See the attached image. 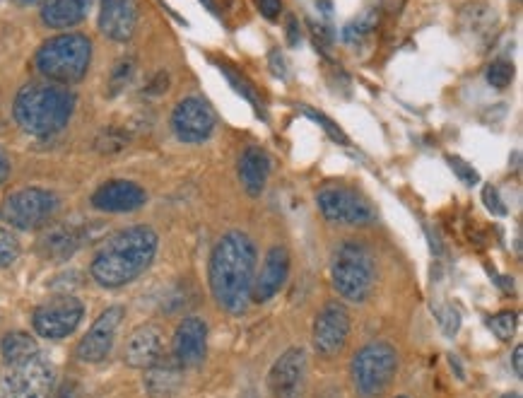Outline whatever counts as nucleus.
I'll list each match as a JSON object with an SVG mask.
<instances>
[{
	"mask_svg": "<svg viewBox=\"0 0 523 398\" xmlns=\"http://www.w3.org/2000/svg\"><path fill=\"white\" fill-rule=\"evenodd\" d=\"M210 290L229 314H242L251 302L256 280V244L249 234L227 232L210 254Z\"/></svg>",
	"mask_w": 523,
	"mask_h": 398,
	"instance_id": "1",
	"label": "nucleus"
},
{
	"mask_svg": "<svg viewBox=\"0 0 523 398\" xmlns=\"http://www.w3.org/2000/svg\"><path fill=\"white\" fill-rule=\"evenodd\" d=\"M160 239L148 225H135L116 232L94 254L90 273L102 288H123L152 266Z\"/></svg>",
	"mask_w": 523,
	"mask_h": 398,
	"instance_id": "2",
	"label": "nucleus"
},
{
	"mask_svg": "<svg viewBox=\"0 0 523 398\" xmlns=\"http://www.w3.org/2000/svg\"><path fill=\"white\" fill-rule=\"evenodd\" d=\"M75 111V95L68 87L34 83L17 92L13 116L22 131L37 138L63 131Z\"/></svg>",
	"mask_w": 523,
	"mask_h": 398,
	"instance_id": "3",
	"label": "nucleus"
},
{
	"mask_svg": "<svg viewBox=\"0 0 523 398\" xmlns=\"http://www.w3.org/2000/svg\"><path fill=\"white\" fill-rule=\"evenodd\" d=\"M90 61L92 42L78 32L58 34V37L41 44L37 56H34V66H37L41 78L56 85L78 83L85 78Z\"/></svg>",
	"mask_w": 523,
	"mask_h": 398,
	"instance_id": "4",
	"label": "nucleus"
},
{
	"mask_svg": "<svg viewBox=\"0 0 523 398\" xmlns=\"http://www.w3.org/2000/svg\"><path fill=\"white\" fill-rule=\"evenodd\" d=\"M333 288L348 302H364L374 290L376 268L372 251L360 242H345L336 251L331 268Z\"/></svg>",
	"mask_w": 523,
	"mask_h": 398,
	"instance_id": "5",
	"label": "nucleus"
},
{
	"mask_svg": "<svg viewBox=\"0 0 523 398\" xmlns=\"http://www.w3.org/2000/svg\"><path fill=\"white\" fill-rule=\"evenodd\" d=\"M398 372L396 348L384 341L367 343L352 357V382L362 398H379Z\"/></svg>",
	"mask_w": 523,
	"mask_h": 398,
	"instance_id": "6",
	"label": "nucleus"
},
{
	"mask_svg": "<svg viewBox=\"0 0 523 398\" xmlns=\"http://www.w3.org/2000/svg\"><path fill=\"white\" fill-rule=\"evenodd\" d=\"M58 206H61V201L54 191L29 186V189L10 193L0 203V220L20 232H34L54 218Z\"/></svg>",
	"mask_w": 523,
	"mask_h": 398,
	"instance_id": "7",
	"label": "nucleus"
},
{
	"mask_svg": "<svg viewBox=\"0 0 523 398\" xmlns=\"http://www.w3.org/2000/svg\"><path fill=\"white\" fill-rule=\"evenodd\" d=\"M56 384V367L41 353L5 365L0 372V398H49Z\"/></svg>",
	"mask_w": 523,
	"mask_h": 398,
	"instance_id": "8",
	"label": "nucleus"
},
{
	"mask_svg": "<svg viewBox=\"0 0 523 398\" xmlns=\"http://www.w3.org/2000/svg\"><path fill=\"white\" fill-rule=\"evenodd\" d=\"M316 206L321 215L333 225L348 227H367L376 220L374 208L364 201L360 193L343 189V186H326L316 196Z\"/></svg>",
	"mask_w": 523,
	"mask_h": 398,
	"instance_id": "9",
	"label": "nucleus"
},
{
	"mask_svg": "<svg viewBox=\"0 0 523 398\" xmlns=\"http://www.w3.org/2000/svg\"><path fill=\"white\" fill-rule=\"evenodd\" d=\"M82 316H85V304L73 295H58L54 300L44 302L34 309L32 326L41 338L49 341H61L80 326Z\"/></svg>",
	"mask_w": 523,
	"mask_h": 398,
	"instance_id": "10",
	"label": "nucleus"
},
{
	"mask_svg": "<svg viewBox=\"0 0 523 398\" xmlns=\"http://www.w3.org/2000/svg\"><path fill=\"white\" fill-rule=\"evenodd\" d=\"M172 128L181 143L196 145L213 136L215 114L210 104L201 97H186L176 104L172 114Z\"/></svg>",
	"mask_w": 523,
	"mask_h": 398,
	"instance_id": "11",
	"label": "nucleus"
},
{
	"mask_svg": "<svg viewBox=\"0 0 523 398\" xmlns=\"http://www.w3.org/2000/svg\"><path fill=\"white\" fill-rule=\"evenodd\" d=\"M350 336V314L343 304L331 302L321 309L314 321V348L323 357L338 355Z\"/></svg>",
	"mask_w": 523,
	"mask_h": 398,
	"instance_id": "12",
	"label": "nucleus"
},
{
	"mask_svg": "<svg viewBox=\"0 0 523 398\" xmlns=\"http://www.w3.org/2000/svg\"><path fill=\"white\" fill-rule=\"evenodd\" d=\"M123 307H109L107 312L99 314V319L90 326V331L82 336V341L78 343V360L90 362V365H97V362L107 360V355L111 353L116 341V333H119V326L123 321Z\"/></svg>",
	"mask_w": 523,
	"mask_h": 398,
	"instance_id": "13",
	"label": "nucleus"
},
{
	"mask_svg": "<svg viewBox=\"0 0 523 398\" xmlns=\"http://www.w3.org/2000/svg\"><path fill=\"white\" fill-rule=\"evenodd\" d=\"M307 377V353L302 348H290L275 360L268 374L270 394L275 398H297Z\"/></svg>",
	"mask_w": 523,
	"mask_h": 398,
	"instance_id": "14",
	"label": "nucleus"
},
{
	"mask_svg": "<svg viewBox=\"0 0 523 398\" xmlns=\"http://www.w3.org/2000/svg\"><path fill=\"white\" fill-rule=\"evenodd\" d=\"M145 201H148V193L143 186L128 179L107 181L92 193V206L102 213H131V210L143 208Z\"/></svg>",
	"mask_w": 523,
	"mask_h": 398,
	"instance_id": "15",
	"label": "nucleus"
},
{
	"mask_svg": "<svg viewBox=\"0 0 523 398\" xmlns=\"http://www.w3.org/2000/svg\"><path fill=\"white\" fill-rule=\"evenodd\" d=\"M138 27V0H102L99 29L111 42L126 44Z\"/></svg>",
	"mask_w": 523,
	"mask_h": 398,
	"instance_id": "16",
	"label": "nucleus"
},
{
	"mask_svg": "<svg viewBox=\"0 0 523 398\" xmlns=\"http://www.w3.org/2000/svg\"><path fill=\"white\" fill-rule=\"evenodd\" d=\"M208 353V326L198 316H188L179 324L174 336V360L181 367H196Z\"/></svg>",
	"mask_w": 523,
	"mask_h": 398,
	"instance_id": "17",
	"label": "nucleus"
},
{
	"mask_svg": "<svg viewBox=\"0 0 523 398\" xmlns=\"http://www.w3.org/2000/svg\"><path fill=\"white\" fill-rule=\"evenodd\" d=\"M123 360L133 370H150L152 365L162 360V331L160 326L145 324L138 326L128 338Z\"/></svg>",
	"mask_w": 523,
	"mask_h": 398,
	"instance_id": "18",
	"label": "nucleus"
},
{
	"mask_svg": "<svg viewBox=\"0 0 523 398\" xmlns=\"http://www.w3.org/2000/svg\"><path fill=\"white\" fill-rule=\"evenodd\" d=\"M287 275H290V254L285 247H273L268 251L266 261H263L261 275L254 280V297L256 302H268L273 300L278 292L285 288Z\"/></svg>",
	"mask_w": 523,
	"mask_h": 398,
	"instance_id": "19",
	"label": "nucleus"
},
{
	"mask_svg": "<svg viewBox=\"0 0 523 398\" xmlns=\"http://www.w3.org/2000/svg\"><path fill=\"white\" fill-rule=\"evenodd\" d=\"M92 8V0H46L41 20L51 29H68L80 25Z\"/></svg>",
	"mask_w": 523,
	"mask_h": 398,
	"instance_id": "20",
	"label": "nucleus"
},
{
	"mask_svg": "<svg viewBox=\"0 0 523 398\" xmlns=\"http://www.w3.org/2000/svg\"><path fill=\"white\" fill-rule=\"evenodd\" d=\"M268 174H270V157L266 152L261 148L246 150L242 155V162H239V179H242V186L249 196L258 198L263 191H266Z\"/></svg>",
	"mask_w": 523,
	"mask_h": 398,
	"instance_id": "21",
	"label": "nucleus"
},
{
	"mask_svg": "<svg viewBox=\"0 0 523 398\" xmlns=\"http://www.w3.org/2000/svg\"><path fill=\"white\" fill-rule=\"evenodd\" d=\"M184 384V367L179 362H157L145 374V389L152 398H172Z\"/></svg>",
	"mask_w": 523,
	"mask_h": 398,
	"instance_id": "22",
	"label": "nucleus"
},
{
	"mask_svg": "<svg viewBox=\"0 0 523 398\" xmlns=\"http://www.w3.org/2000/svg\"><path fill=\"white\" fill-rule=\"evenodd\" d=\"M39 353V345L32 336L25 331H13L3 338L0 343V355H3L5 365H15V362L29 360L32 355Z\"/></svg>",
	"mask_w": 523,
	"mask_h": 398,
	"instance_id": "23",
	"label": "nucleus"
},
{
	"mask_svg": "<svg viewBox=\"0 0 523 398\" xmlns=\"http://www.w3.org/2000/svg\"><path fill=\"white\" fill-rule=\"evenodd\" d=\"M374 29H376V13L374 10H367V13L357 17V20H352L350 25H345V29H343L345 44H350V46L364 44L369 37H372Z\"/></svg>",
	"mask_w": 523,
	"mask_h": 398,
	"instance_id": "24",
	"label": "nucleus"
},
{
	"mask_svg": "<svg viewBox=\"0 0 523 398\" xmlns=\"http://www.w3.org/2000/svg\"><path fill=\"white\" fill-rule=\"evenodd\" d=\"M75 247H78V234L70 230H56L44 239L46 256H51V259H66L73 254Z\"/></svg>",
	"mask_w": 523,
	"mask_h": 398,
	"instance_id": "25",
	"label": "nucleus"
},
{
	"mask_svg": "<svg viewBox=\"0 0 523 398\" xmlns=\"http://www.w3.org/2000/svg\"><path fill=\"white\" fill-rule=\"evenodd\" d=\"M217 68H220L222 73H225V78L229 80V83H232L234 90H237L239 95H242V97L246 99V102H249L251 107L256 109V114H258V116H266V109H263V102H261V99H258V95H256V90H254V87L249 85V80L242 78V75H239L237 70H232V68H229L227 63H220V66H217Z\"/></svg>",
	"mask_w": 523,
	"mask_h": 398,
	"instance_id": "26",
	"label": "nucleus"
},
{
	"mask_svg": "<svg viewBox=\"0 0 523 398\" xmlns=\"http://www.w3.org/2000/svg\"><path fill=\"white\" fill-rule=\"evenodd\" d=\"M133 73H135V61H133V58H121V61L114 66V70H111L109 97H116V95H119V92L126 90V87L131 85Z\"/></svg>",
	"mask_w": 523,
	"mask_h": 398,
	"instance_id": "27",
	"label": "nucleus"
},
{
	"mask_svg": "<svg viewBox=\"0 0 523 398\" xmlns=\"http://www.w3.org/2000/svg\"><path fill=\"white\" fill-rule=\"evenodd\" d=\"M511 80H514V63L504 61V58H497V61L490 63V68H487V83L497 87V90H504V87L511 85Z\"/></svg>",
	"mask_w": 523,
	"mask_h": 398,
	"instance_id": "28",
	"label": "nucleus"
},
{
	"mask_svg": "<svg viewBox=\"0 0 523 398\" xmlns=\"http://www.w3.org/2000/svg\"><path fill=\"white\" fill-rule=\"evenodd\" d=\"M20 256V242L15 239V234L5 225H0V271L8 266H13Z\"/></svg>",
	"mask_w": 523,
	"mask_h": 398,
	"instance_id": "29",
	"label": "nucleus"
},
{
	"mask_svg": "<svg viewBox=\"0 0 523 398\" xmlns=\"http://www.w3.org/2000/svg\"><path fill=\"white\" fill-rule=\"evenodd\" d=\"M487 326H490L492 333H495L499 341H509V338L514 336V329H516V314L499 312L487 319Z\"/></svg>",
	"mask_w": 523,
	"mask_h": 398,
	"instance_id": "30",
	"label": "nucleus"
},
{
	"mask_svg": "<svg viewBox=\"0 0 523 398\" xmlns=\"http://www.w3.org/2000/svg\"><path fill=\"white\" fill-rule=\"evenodd\" d=\"M302 114L309 116L311 121H316V124H319V126L323 128V131H326L328 136H331L333 140H338L340 145H348V143H350L348 136H345V133L340 131V126L333 124V121L328 119V116L323 114V111H316V109H311V107H302Z\"/></svg>",
	"mask_w": 523,
	"mask_h": 398,
	"instance_id": "31",
	"label": "nucleus"
},
{
	"mask_svg": "<svg viewBox=\"0 0 523 398\" xmlns=\"http://www.w3.org/2000/svg\"><path fill=\"white\" fill-rule=\"evenodd\" d=\"M449 167L454 169L456 177L461 179L463 184H466V186H475V184H478V181H480V174L475 172V169L470 167L466 160H461V157H454V155H451V157H449Z\"/></svg>",
	"mask_w": 523,
	"mask_h": 398,
	"instance_id": "32",
	"label": "nucleus"
},
{
	"mask_svg": "<svg viewBox=\"0 0 523 398\" xmlns=\"http://www.w3.org/2000/svg\"><path fill=\"white\" fill-rule=\"evenodd\" d=\"M439 324H442V329H444L446 336H454V333L458 331V324H461V319H458L456 309H451V307L439 309Z\"/></svg>",
	"mask_w": 523,
	"mask_h": 398,
	"instance_id": "33",
	"label": "nucleus"
},
{
	"mask_svg": "<svg viewBox=\"0 0 523 398\" xmlns=\"http://www.w3.org/2000/svg\"><path fill=\"white\" fill-rule=\"evenodd\" d=\"M483 198H485L487 210H492V215H507V206L502 203V198H499L495 186H485Z\"/></svg>",
	"mask_w": 523,
	"mask_h": 398,
	"instance_id": "34",
	"label": "nucleus"
},
{
	"mask_svg": "<svg viewBox=\"0 0 523 398\" xmlns=\"http://www.w3.org/2000/svg\"><path fill=\"white\" fill-rule=\"evenodd\" d=\"M311 34H314L316 49L326 51L333 42V32L328 29V25H321V22H319V25H316V22H311Z\"/></svg>",
	"mask_w": 523,
	"mask_h": 398,
	"instance_id": "35",
	"label": "nucleus"
},
{
	"mask_svg": "<svg viewBox=\"0 0 523 398\" xmlns=\"http://www.w3.org/2000/svg\"><path fill=\"white\" fill-rule=\"evenodd\" d=\"M258 10L266 20H275L282 13V0H258Z\"/></svg>",
	"mask_w": 523,
	"mask_h": 398,
	"instance_id": "36",
	"label": "nucleus"
},
{
	"mask_svg": "<svg viewBox=\"0 0 523 398\" xmlns=\"http://www.w3.org/2000/svg\"><path fill=\"white\" fill-rule=\"evenodd\" d=\"M268 61H270V68H273L275 78H287V66H285V58H282V54H280V49L270 51Z\"/></svg>",
	"mask_w": 523,
	"mask_h": 398,
	"instance_id": "37",
	"label": "nucleus"
},
{
	"mask_svg": "<svg viewBox=\"0 0 523 398\" xmlns=\"http://www.w3.org/2000/svg\"><path fill=\"white\" fill-rule=\"evenodd\" d=\"M299 37H302V34H299L297 20L295 17H287V44L299 46Z\"/></svg>",
	"mask_w": 523,
	"mask_h": 398,
	"instance_id": "38",
	"label": "nucleus"
},
{
	"mask_svg": "<svg viewBox=\"0 0 523 398\" xmlns=\"http://www.w3.org/2000/svg\"><path fill=\"white\" fill-rule=\"evenodd\" d=\"M523 348L521 345H516V350H514V372H516V377H521L523 374Z\"/></svg>",
	"mask_w": 523,
	"mask_h": 398,
	"instance_id": "39",
	"label": "nucleus"
},
{
	"mask_svg": "<svg viewBox=\"0 0 523 398\" xmlns=\"http://www.w3.org/2000/svg\"><path fill=\"white\" fill-rule=\"evenodd\" d=\"M8 177H10V162H8V157L0 155V186L5 184V179Z\"/></svg>",
	"mask_w": 523,
	"mask_h": 398,
	"instance_id": "40",
	"label": "nucleus"
},
{
	"mask_svg": "<svg viewBox=\"0 0 523 398\" xmlns=\"http://www.w3.org/2000/svg\"><path fill=\"white\" fill-rule=\"evenodd\" d=\"M56 398H75V386H73V384L63 386V389H61V394H58Z\"/></svg>",
	"mask_w": 523,
	"mask_h": 398,
	"instance_id": "41",
	"label": "nucleus"
},
{
	"mask_svg": "<svg viewBox=\"0 0 523 398\" xmlns=\"http://www.w3.org/2000/svg\"><path fill=\"white\" fill-rule=\"evenodd\" d=\"M205 5H208V10L210 13H217V8H215V0H203Z\"/></svg>",
	"mask_w": 523,
	"mask_h": 398,
	"instance_id": "42",
	"label": "nucleus"
},
{
	"mask_svg": "<svg viewBox=\"0 0 523 398\" xmlns=\"http://www.w3.org/2000/svg\"><path fill=\"white\" fill-rule=\"evenodd\" d=\"M17 3H22V5H34V3H44V0H17Z\"/></svg>",
	"mask_w": 523,
	"mask_h": 398,
	"instance_id": "43",
	"label": "nucleus"
},
{
	"mask_svg": "<svg viewBox=\"0 0 523 398\" xmlns=\"http://www.w3.org/2000/svg\"><path fill=\"white\" fill-rule=\"evenodd\" d=\"M504 398H521L519 394H504Z\"/></svg>",
	"mask_w": 523,
	"mask_h": 398,
	"instance_id": "44",
	"label": "nucleus"
},
{
	"mask_svg": "<svg viewBox=\"0 0 523 398\" xmlns=\"http://www.w3.org/2000/svg\"><path fill=\"white\" fill-rule=\"evenodd\" d=\"M396 398H408V396H396Z\"/></svg>",
	"mask_w": 523,
	"mask_h": 398,
	"instance_id": "45",
	"label": "nucleus"
}]
</instances>
